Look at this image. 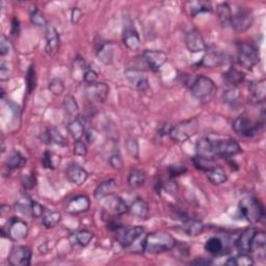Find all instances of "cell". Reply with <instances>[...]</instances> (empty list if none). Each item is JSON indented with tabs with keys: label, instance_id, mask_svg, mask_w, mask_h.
Instances as JSON below:
<instances>
[{
	"label": "cell",
	"instance_id": "obj_1",
	"mask_svg": "<svg viewBox=\"0 0 266 266\" xmlns=\"http://www.w3.org/2000/svg\"><path fill=\"white\" fill-rule=\"evenodd\" d=\"M176 246V239L171 234L157 231L152 232L146 236L143 250L148 254H160L173 250Z\"/></svg>",
	"mask_w": 266,
	"mask_h": 266
},
{
	"label": "cell",
	"instance_id": "obj_2",
	"mask_svg": "<svg viewBox=\"0 0 266 266\" xmlns=\"http://www.w3.org/2000/svg\"><path fill=\"white\" fill-rule=\"evenodd\" d=\"M239 210L242 216L251 224L261 222L265 216L264 207L261 202L253 197L243 198L239 203Z\"/></svg>",
	"mask_w": 266,
	"mask_h": 266
},
{
	"label": "cell",
	"instance_id": "obj_3",
	"mask_svg": "<svg viewBox=\"0 0 266 266\" xmlns=\"http://www.w3.org/2000/svg\"><path fill=\"white\" fill-rule=\"evenodd\" d=\"M209 139L214 157H230L241 152L239 144L231 137H219L214 140L209 136Z\"/></svg>",
	"mask_w": 266,
	"mask_h": 266
},
{
	"label": "cell",
	"instance_id": "obj_4",
	"mask_svg": "<svg viewBox=\"0 0 266 266\" xmlns=\"http://www.w3.org/2000/svg\"><path fill=\"white\" fill-rule=\"evenodd\" d=\"M199 128L200 125L197 118H190L172 127L169 135L174 142L184 143L199 131Z\"/></svg>",
	"mask_w": 266,
	"mask_h": 266
},
{
	"label": "cell",
	"instance_id": "obj_5",
	"mask_svg": "<svg viewBox=\"0 0 266 266\" xmlns=\"http://www.w3.org/2000/svg\"><path fill=\"white\" fill-rule=\"evenodd\" d=\"M216 87L212 79L207 76L200 75L190 87V93L195 98L199 100H207L213 96Z\"/></svg>",
	"mask_w": 266,
	"mask_h": 266
},
{
	"label": "cell",
	"instance_id": "obj_6",
	"mask_svg": "<svg viewBox=\"0 0 266 266\" xmlns=\"http://www.w3.org/2000/svg\"><path fill=\"white\" fill-rule=\"evenodd\" d=\"M264 126V122L257 123L253 122L251 118L245 116L238 117L233 122L232 127L235 133L243 137H253L258 134Z\"/></svg>",
	"mask_w": 266,
	"mask_h": 266
},
{
	"label": "cell",
	"instance_id": "obj_7",
	"mask_svg": "<svg viewBox=\"0 0 266 266\" xmlns=\"http://www.w3.org/2000/svg\"><path fill=\"white\" fill-rule=\"evenodd\" d=\"M238 61L245 69H253L260 61V53L252 44L242 43L238 46Z\"/></svg>",
	"mask_w": 266,
	"mask_h": 266
},
{
	"label": "cell",
	"instance_id": "obj_8",
	"mask_svg": "<svg viewBox=\"0 0 266 266\" xmlns=\"http://www.w3.org/2000/svg\"><path fill=\"white\" fill-rule=\"evenodd\" d=\"M254 23V15L249 7H239L232 13L231 27L237 32H243L250 30Z\"/></svg>",
	"mask_w": 266,
	"mask_h": 266
},
{
	"label": "cell",
	"instance_id": "obj_9",
	"mask_svg": "<svg viewBox=\"0 0 266 266\" xmlns=\"http://www.w3.org/2000/svg\"><path fill=\"white\" fill-rule=\"evenodd\" d=\"M101 205L106 212L113 215H123L129 211V207L126 204V202L114 194L101 199Z\"/></svg>",
	"mask_w": 266,
	"mask_h": 266
},
{
	"label": "cell",
	"instance_id": "obj_10",
	"mask_svg": "<svg viewBox=\"0 0 266 266\" xmlns=\"http://www.w3.org/2000/svg\"><path fill=\"white\" fill-rule=\"evenodd\" d=\"M4 230L6 231V236L13 241H21L25 239L30 232L29 226L20 218H12Z\"/></svg>",
	"mask_w": 266,
	"mask_h": 266
},
{
	"label": "cell",
	"instance_id": "obj_11",
	"mask_svg": "<svg viewBox=\"0 0 266 266\" xmlns=\"http://www.w3.org/2000/svg\"><path fill=\"white\" fill-rule=\"evenodd\" d=\"M31 250L29 246H14L8 254V263L13 266H30L31 262Z\"/></svg>",
	"mask_w": 266,
	"mask_h": 266
},
{
	"label": "cell",
	"instance_id": "obj_12",
	"mask_svg": "<svg viewBox=\"0 0 266 266\" xmlns=\"http://www.w3.org/2000/svg\"><path fill=\"white\" fill-rule=\"evenodd\" d=\"M109 94V87L104 82H95L86 88V97L93 103H104Z\"/></svg>",
	"mask_w": 266,
	"mask_h": 266
},
{
	"label": "cell",
	"instance_id": "obj_13",
	"mask_svg": "<svg viewBox=\"0 0 266 266\" xmlns=\"http://www.w3.org/2000/svg\"><path fill=\"white\" fill-rule=\"evenodd\" d=\"M143 59L152 71L157 72L168 60L167 53L162 50H145Z\"/></svg>",
	"mask_w": 266,
	"mask_h": 266
},
{
	"label": "cell",
	"instance_id": "obj_14",
	"mask_svg": "<svg viewBox=\"0 0 266 266\" xmlns=\"http://www.w3.org/2000/svg\"><path fill=\"white\" fill-rule=\"evenodd\" d=\"M117 240L123 247L130 246L137 238L141 237L144 233V228L142 227H130L120 229L117 231Z\"/></svg>",
	"mask_w": 266,
	"mask_h": 266
},
{
	"label": "cell",
	"instance_id": "obj_15",
	"mask_svg": "<svg viewBox=\"0 0 266 266\" xmlns=\"http://www.w3.org/2000/svg\"><path fill=\"white\" fill-rule=\"evenodd\" d=\"M185 45L186 48L191 53L203 52L207 50V45L202 36L201 32L197 30H191L185 34Z\"/></svg>",
	"mask_w": 266,
	"mask_h": 266
},
{
	"label": "cell",
	"instance_id": "obj_16",
	"mask_svg": "<svg viewBox=\"0 0 266 266\" xmlns=\"http://www.w3.org/2000/svg\"><path fill=\"white\" fill-rule=\"evenodd\" d=\"M124 75L127 80L130 82L131 86L136 89L145 90L149 88V80L146 73L137 69H127L124 72Z\"/></svg>",
	"mask_w": 266,
	"mask_h": 266
},
{
	"label": "cell",
	"instance_id": "obj_17",
	"mask_svg": "<svg viewBox=\"0 0 266 266\" xmlns=\"http://www.w3.org/2000/svg\"><path fill=\"white\" fill-rule=\"evenodd\" d=\"M60 40L58 30L52 25L46 27V46L45 50L48 56L54 57L59 50Z\"/></svg>",
	"mask_w": 266,
	"mask_h": 266
},
{
	"label": "cell",
	"instance_id": "obj_18",
	"mask_svg": "<svg viewBox=\"0 0 266 266\" xmlns=\"http://www.w3.org/2000/svg\"><path fill=\"white\" fill-rule=\"evenodd\" d=\"M266 99V80L254 81L249 86V101L253 104L264 102Z\"/></svg>",
	"mask_w": 266,
	"mask_h": 266
},
{
	"label": "cell",
	"instance_id": "obj_19",
	"mask_svg": "<svg viewBox=\"0 0 266 266\" xmlns=\"http://www.w3.org/2000/svg\"><path fill=\"white\" fill-rule=\"evenodd\" d=\"M90 207V201L89 197L80 195L76 196L74 198H72L66 206V210L68 213L71 214H79V213H84L87 212V211Z\"/></svg>",
	"mask_w": 266,
	"mask_h": 266
},
{
	"label": "cell",
	"instance_id": "obj_20",
	"mask_svg": "<svg viewBox=\"0 0 266 266\" xmlns=\"http://www.w3.org/2000/svg\"><path fill=\"white\" fill-rule=\"evenodd\" d=\"M66 175L68 180L77 186H80L86 183L89 178L88 172L80 167L77 163H71L66 171Z\"/></svg>",
	"mask_w": 266,
	"mask_h": 266
},
{
	"label": "cell",
	"instance_id": "obj_21",
	"mask_svg": "<svg viewBox=\"0 0 266 266\" xmlns=\"http://www.w3.org/2000/svg\"><path fill=\"white\" fill-rule=\"evenodd\" d=\"M225 60L226 57L221 50L210 49L205 53V56L200 61V65L206 68H217L222 66Z\"/></svg>",
	"mask_w": 266,
	"mask_h": 266
},
{
	"label": "cell",
	"instance_id": "obj_22",
	"mask_svg": "<svg viewBox=\"0 0 266 266\" xmlns=\"http://www.w3.org/2000/svg\"><path fill=\"white\" fill-rule=\"evenodd\" d=\"M257 230L255 228H247L246 230H244L240 236L237 238L236 240V247L237 250L240 253H250L251 252V246H252V241L253 238L256 234Z\"/></svg>",
	"mask_w": 266,
	"mask_h": 266
},
{
	"label": "cell",
	"instance_id": "obj_23",
	"mask_svg": "<svg viewBox=\"0 0 266 266\" xmlns=\"http://www.w3.org/2000/svg\"><path fill=\"white\" fill-rule=\"evenodd\" d=\"M123 43L126 48L135 51L141 47V38L140 34L133 27H126L123 32Z\"/></svg>",
	"mask_w": 266,
	"mask_h": 266
},
{
	"label": "cell",
	"instance_id": "obj_24",
	"mask_svg": "<svg viewBox=\"0 0 266 266\" xmlns=\"http://www.w3.org/2000/svg\"><path fill=\"white\" fill-rule=\"evenodd\" d=\"M88 69H89V67H88L87 62L84 59L80 58V57L75 58L74 60H73L72 68H71L72 78L76 80L77 82L85 81V75H86Z\"/></svg>",
	"mask_w": 266,
	"mask_h": 266
},
{
	"label": "cell",
	"instance_id": "obj_25",
	"mask_svg": "<svg viewBox=\"0 0 266 266\" xmlns=\"http://www.w3.org/2000/svg\"><path fill=\"white\" fill-rule=\"evenodd\" d=\"M98 59L104 65H111L115 58V46L113 43L107 42L100 46L97 51Z\"/></svg>",
	"mask_w": 266,
	"mask_h": 266
},
{
	"label": "cell",
	"instance_id": "obj_26",
	"mask_svg": "<svg viewBox=\"0 0 266 266\" xmlns=\"http://www.w3.org/2000/svg\"><path fill=\"white\" fill-rule=\"evenodd\" d=\"M129 212L137 218H147L149 215V205L144 199L137 198L130 205Z\"/></svg>",
	"mask_w": 266,
	"mask_h": 266
},
{
	"label": "cell",
	"instance_id": "obj_27",
	"mask_svg": "<svg viewBox=\"0 0 266 266\" xmlns=\"http://www.w3.org/2000/svg\"><path fill=\"white\" fill-rule=\"evenodd\" d=\"M41 139L46 144H54L61 147L67 146V140L63 137L59 131H58L54 128H48L46 131L42 134Z\"/></svg>",
	"mask_w": 266,
	"mask_h": 266
},
{
	"label": "cell",
	"instance_id": "obj_28",
	"mask_svg": "<svg viewBox=\"0 0 266 266\" xmlns=\"http://www.w3.org/2000/svg\"><path fill=\"white\" fill-rule=\"evenodd\" d=\"M205 225L197 219H186L181 225V230L188 236H198L203 233Z\"/></svg>",
	"mask_w": 266,
	"mask_h": 266
},
{
	"label": "cell",
	"instance_id": "obj_29",
	"mask_svg": "<svg viewBox=\"0 0 266 266\" xmlns=\"http://www.w3.org/2000/svg\"><path fill=\"white\" fill-rule=\"evenodd\" d=\"M93 233L88 230H80L75 233H73L70 237V242L73 246H87L91 239H93Z\"/></svg>",
	"mask_w": 266,
	"mask_h": 266
},
{
	"label": "cell",
	"instance_id": "obj_30",
	"mask_svg": "<svg viewBox=\"0 0 266 266\" xmlns=\"http://www.w3.org/2000/svg\"><path fill=\"white\" fill-rule=\"evenodd\" d=\"M245 75L239 70L235 68H230L224 73V80L227 85L231 86V88H236L238 85L243 82Z\"/></svg>",
	"mask_w": 266,
	"mask_h": 266
},
{
	"label": "cell",
	"instance_id": "obj_31",
	"mask_svg": "<svg viewBox=\"0 0 266 266\" xmlns=\"http://www.w3.org/2000/svg\"><path fill=\"white\" fill-rule=\"evenodd\" d=\"M117 187V183L115 180H106L102 183H100V184L97 186V188L95 189L94 196L97 200H101L103 199L109 195H113L114 191Z\"/></svg>",
	"mask_w": 266,
	"mask_h": 266
},
{
	"label": "cell",
	"instance_id": "obj_32",
	"mask_svg": "<svg viewBox=\"0 0 266 266\" xmlns=\"http://www.w3.org/2000/svg\"><path fill=\"white\" fill-rule=\"evenodd\" d=\"M197 156L213 160L215 157L212 152V147L209 137H203L197 144Z\"/></svg>",
	"mask_w": 266,
	"mask_h": 266
},
{
	"label": "cell",
	"instance_id": "obj_33",
	"mask_svg": "<svg viewBox=\"0 0 266 266\" xmlns=\"http://www.w3.org/2000/svg\"><path fill=\"white\" fill-rule=\"evenodd\" d=\"M185 8L191 17H196L202 13H208L212 10V6L207 1H188L185 4Z\"/></svg>",
	"mask_w": 266,
	"mask_h": 266
},
{
	"label": "cell",
	"instance_id": "obj_34",
	"mask_svg": "<svg viewBox=\"0 0 266 266\" xmlns=\"http://www.w3.org/2000/svg\"><path fill=\"white\" fill-rule=\"evenodd\" d=\"M208 180L214 185H221L227 182L228 176L221 167H214L207 172Z\"/></svg>",
	"mask_w": 266,
	"mask_h": 266
},
{
	"label": "cell",
	"instance_id": "obj_35",
	"mask_svg": "<svg viewBox=\"0 0 266 266\" xmlns=\"http://www.w3.org/2000/svg\"><path fill=\"white\" fill-rule=\"evenodd\" d=\"M26 163V158L18 151H13L8 155L6 159V168L10 171H14L17 169L22 168Z\"/></svg>",
	"mask_w": 266,
	"mask_h": 266
},
{
	"label": "cell",
	"instance_id": "obj_36",
	"mask_svg": "<svg viewBox=\"0 0 266 266\" xmlns=\"http://www.w3.org/2000/svg\"><path fill=\"white\" fill-rule=\"evenodd\" d=\"M68 132L75 141L81 140L82 136L85 134V125L81 122L80 118H76L74 120H72L68 126H67Z\"/></svg>",
	"mask_w": 266,
	"mask_h": 266
},
{
	"label": "cell",
	"instance_id": "obj_37",
	"mask_svg": "<svg viewBox=\"0 0 266 266\" xmlns=\"http://www.w3.org/2000/svg\"><path fill=\"white\" fill-rule=\"evenodd\" d=\"M146 182V174L142 170H133L128 176V184L131 188H140Z\"/></svg>",
	"mask_w": 266,
	"mask_h": 266
},
{
	"label": "cell",
	"instance_id": "obj_38",
	"mask_svg": "<svg viewBox=\"0 0 266 266\" xmlns=\"http://www.w3.org/2000/svg\"><path fill=\"white\" fill-rule=\"evenodd\" d=\"M216 14L224 26H229L232 19V10L228 3H221L216 7Z\"/></svg>",
	"mask_w": 266,
	"mask_h": 266
},
{
	"label": "cell",
	"instance_id": "obj_39",
	"mask_svg": "<svg viewBox=\"0 0 266 266\" xmlns=\"http://www.w3.org/2000/svg\"><path fill=\"white\" fill-rule=\"evenodd\" d=\"M61 221V213L59 211H48L47 213L43 215L42 223L45 228L51 229L58 226Z\"/></svg>",
	"mask_w": 266,
	"mask_h": 266
},
{
	"label": "cell",
	"instance_id": "obj_40",
	"mask_svg": "<svg viewBox=\"0 0 266 266\" xmlns=\"http://www.w3.org/2000/svg\"><path fill=\"white\" fill-rule=\"evenodd\" d=\"M63 108H65L66 113L73 118H76L79 115L78 103L76 99L72 95H67L65 99H63Z\"/></svg>",
	"mask_w": 266,
	"mask_h": 266
},
{
	"label": "cell",
	"instance_id": "obj_41",
	"mask_svg": "<svg viewBox=\"0 0 266 266\" xmlns=\"http://www.w3.org/2000/svg\"><path fill=\"white\" fill-rule=\"evenodd\" d=\"M241 100V95L236 88H231L227 89L224 93V101L232 107H236L237 105H239Z\"/></svg>",
	"mask_w": 266,
	"mask_h": 266
},
{
	"label": "cell",
	"instance_id": "obj_42",
	"mask_svg": "<svg viewBox=\"0 0 266 266\" xmlns=\"http://www.w3.org/2000/svg\"><path fill=\"white\" fill-rule=\"evenodd\" d=\"M205 250L212 254V255H216L222 253L224 250V243L221 238L218 237H211L206 241L205 243Z\"/></svg>",
	"mask_w": 266,
	"mask_h": 266
},
{
	"label": "cell",
	"instance_id": "obj_43",
	"mask_svg": "<svg viewBox=\"0 0 266 266\" xmlns=\"http://www.w3.org/2000/svg\"><path fill=\"white\" fill-rule=\"evenodd\" d=\"M227 265H237V266H251L254 264V261L252 259V257L249 256L245 253H241L240 255H238L237 257H233V258H230L227 262Z\"/></svg>",
	"mask_w": 266,
	"mask_h": 266
},
{
	"label": "cell",
	"instance_id": "obj_44",
	"mask_svg": "<svg viewBox=\"0 0 266 266\" xmlns=\"http://www.w3.org/2000/svg\"><path fill=\"white\" fill-rule=\"evenodd\" d=\"M42 161H43L44 168L53 170V169L57 168L58 163H59V156H58L56 154H53L52 152L46 151L44 153V155H43Z\"/></svg>",
	"mask_w": 266,
	"mask_h": 266
},
{
	"label": "cell",
	"instance_id": "obj_45",
	"mask_svg": "<svg viewBox=\"0 0 266 266\" xmlns=\"http://www.w3.org/2000/svg\"><path fill=\"white\" fill-rule=\"evenodd\" d=\"M265 245H266L265 233L263 231H257L253 238L251 251H264Z\"/></svg>",
	"mask_w": 266,
	"mask_h": 266
},
{
	"label": "cell",
	"instance_id": "obj_46",
	"mask_svg": "<svg viewBox=\"0 0 266 266\" xmlns=\"http://www.w3.org/2000/svg\"><path fill=\"white\" fill-rule=\"evenodd\" d=\"M30 22L33 25L39 26V27H47L48 26L47 20H46L44 14L40 10H38V8H35V10H33L31 12V14H30Z\"/></svg>",
	"mask_w": 266,
	"mask_h": 266
},
{
	"label": "cell",
	"instance_id": "obj_47",
	"mask_svg": "<svg viewBox=\"0 0 266 266\" xmlns=\"http://www.w3.org/2000/svg\"><path fill=\"white\" fill-rule=\"evenodd\" d=\"M26 87H27V91H29V93H32L36 87V73H35V68L33 65H31L29 71H27Z\"/></svg>",
	"mask_w": 266,
	"mask_h": 266
},
{
	"label": "cell",
	"instance_id": "obj_48",
	"mask_svg": "<svg viewBox=\"0 0 266 266\" xmlns=\"http://www.w3.org/2000/svg\"><path fill=\"white\" fill-rule=\"evenodd\" d=\"M194 163L198 169H200L202 171H205V172H208L209 170L216 167L213 160L200 157V156H196V157L194 158Z\"/></svg>",
	"mask_w": 266,
	"mask_h": 266
},
{
	"label": "cell",
	"instance_id": "obj_49",
	"mask_svg": "<svg viewBox=\"0 0 266 266\" xmlns=\"http://www.w3.org/2000/svg\"><path fill=\"white\" fill-rule=\"evenodd\" d=\"M48 88L51 93L56 96H60L65 91V85H63L62 80L59 78H53L49 82Z\"/></svg>",
	"mask_w": 266,
	"mask_h": 266
},
{
	"label": "cell",
	"instance_id": "obj_50",
	"mask_svg": "<svg viewBox=\"0 0 266 266\" xmlns=\"http://www.w3.org/2000/svg\"><path fill=\"white\" fill-rule=\"evenodd\" d=\"M126 149H127V152L129 153V155L131 156V157L137 159L140 156V146H139V143L136 142V140H133V139H130L128 140L127 143H126Z\"/></svg>",
	"mask_w": 266,
	"mask_h": 266
},
{
	"label": "cell",
	"instance_id": "obj_51",
	"mask_svg": "<svg viewBox=\"0 0 266 266\" xmlns=\"http://www.w3.org/2000/svg\"><path fill=\"white\" fill-rule=\"evenodd\" d=\"M30 211H31V215L33 217H42L45 212H46V208L41 205L40 203H38V202L35 201H31L30 202Z\"/></svg>",
	"mask_w": 266,
	"mask_h": 266
},
{
	"label": "cell",
	"instance_id": "obj_52",
	"mask_svg": "<svg viewBox=\"0 0 266 266\" xmlns=\"http://www.w3.org/2000/svg\"><path fill=\"white\" fill-rule=\"evenodd\" d=\"M73 152H74V154L77 156H86L88 154V147H87L86 143L82 140L75 141Z\"/></svg>",
	"mask_w": 266,
	"mask_h": 266
},
{
	"label": "cell",
	"instance_id": "obj_53",
	"mask_svg": "<svg viewBox=\"0 0 266 266\" xmlns=\"http://www.w3.org/2000/svg\"><path fill=\"white\" fill-rule=\"evenodd\" d=\"M108 162L116 170H121L123 168V159L118 153H115L111 155V157H109L108 159Z\"/></svg>",
	"mask_w": 266,
	"mask_h": 266
},
{
	"label": "cell",
	"instance_id": "obj_54",
	"mask_svg": "<svg viewBox=\"0 0 266 266\" xmlns=\"http://www.w3.org/2000/svg\"><path fill=\"white\" fill-rule=\"evenodd\" d=\"M11 48L12 46L10 41H8L5 36H1V40H0V54H1V57H4L10 53Z\"/></svg>",
	"mask_w": 266,
	"mask_h": 266
},
{
	"label": "cell",
	"instance_id": "obj_55",
	"mask_svg": "<svg viewBox=\"0 0 266 266\" xmlns=\"http://www.w3.org/2000/svg\"><path fill=\"white\" fill-rule=\"evenodd\" d=\"M97 79H98V74L97 72L91 69V68H89L86 75H85V82L88 85H91V84H95V82H97Z\"/></svg>",
	"mask_w": 266,
	"mask_h": 266
},
{
	"label": "cell",
	"instance_id": "obj_56",
	"mask_svg": "<svg viewBox=\"0 0 266 266\" xmlns=\"http://www.w3.org/2000/svg\"><path fill=\"white\" fill-rule=\"evenodd\" d=\"M169 172H170L171 177L174 178V177H178V176L183 175V174L186 172V168L184 166H172L169 169Z\"/></svg>",
	"mask_w": 266,
	"mask_h": 266
},
{
	"label": "cell",
	"instance_id": "obj_57",
	"mask_svg": "<svg viewBox=\"0 0 266 266\" xmlns=\"http://www.w3.org/2000/svg\"><path fill=\"white\" fill-rule=\"evenodd\" d=\"M8 77H10V70H8L6 63L1 61L0 62V79H1V81H4L8 79Z\"/></svg>",
	"mask_w": 266,
	"mask_h": 266
},
{
	"label": "cell",
	"instance_id": "obj_58",
	"mask_svg": "<svg viewBox=\"0 0 266 266\" xmlns=\"http://www.w3.org/2000/svg\"><path fill=\"white\" fill-rule=\"evenodd\" d=\"M82 15H84V13H82V11L80 10L79 7L73 8L72 12H71V20H72V22L74 24H77L80 21Z\"/></svg>",
	"mask_w": 266,
	"mask_h": 266
},
{
	"label": "cell",
	"instance_id": "obj_59",
	"mask_svg": "<svg viewBox=\"0 0 266 266\" xmlns=\"http://www.w3.org/2000/svg\"><path fill=\"white\" fill-rule=\"evenodd\" d=\"M22 184L26 189H31L35 185V178L34 176H26L22 180Z\"/></svg>",
	"mask_w": 266,
	"mask_h": 266
},
{
	"label": "cell",
	"instance_id": "obj_60",
	"mask_svg": "<svg viewBox=\"0 0 266 266\" xmlns=\"http://www.w3.org/2000/svg\"><path fill=\"white\" fill-rule=\"evenodd\" d=\"M190 264H194V265H209V264H212V261L205 259V258H201V259H197L195 261H191Z\"/></svg>",
	"mask_w": 266,
	"mask_h": 266
},
{
	"label": "cell",
	"instance_id": "obj_61",
	"mask_svg": "<svg viewBox=\"0 0 266 266\" xmlns=\"http://www.w3.org/2000/svg\"><path fill=\"white\" fill-rule=\"evenodd\" d=\"M12 31L13 33H18L19 32V30H20V23L19 21H18V19H16V18H14L13 19V23H12Z\"/></svg>",
	"mask_w": 266,
	"mask_h": 266
}]
</instances>
